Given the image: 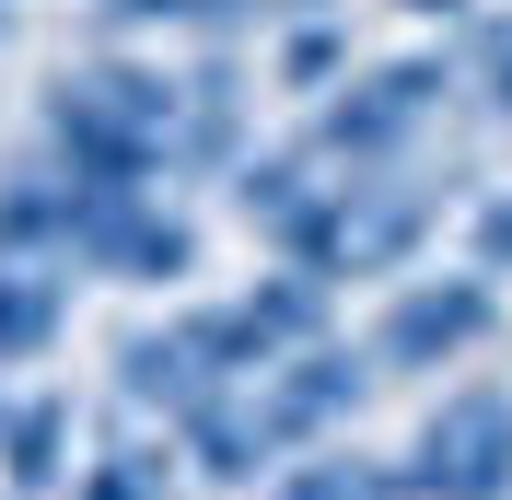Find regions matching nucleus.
<instances>
[{"instance_id":"obj_8","label":"nucleus","mask_w":512,"mask_h":500,"mask_svg":"<svg viewBox=\"0 0 512 500\" xmlns=\"http://www.w3.org/2000/svg\"><path fill=\"white\" fill-rule=\"evenodd\" d=\"M0 477H12L24 500L70 489V396H24L12 419H0Z\"/></svg>"},{"instance_id":"obj_16","label":"nucleus","mask_w":512,"mask_h":500,"mask_svg":"<svg viewBox=\"0 0 512 500\" xmlns=\"http://www.w3.org/2000/svg\"><path fill=\"white\" fill-rule=\"evenodd\" d=\"M408 12H443V24H454V12H466V0H408Z\"/></svg>"},{"instance_id":"obj_2","label":"nucleus","mask_w":512,"mask_h":500,"mask_svg":"<svg viewBox=\"0 0 512 500\" xmlns=\"http://www.w3.org/2000/svg\"><path fill=\"white\" fill-rule=\"evenodd\" d=\"M443 94H454L443 59H384V70H361V82L326 94V117H315L303 152H315V163H384V152H408V128L431 117Z\"/></svg>"},{"instance_id":"obj_6","label":"nucleus","mask_w":512,"mask_h":500,"mask_svg":"<svg viewBox=\"0 0 512 500\" xmlns=\"http://www.w3.org/2000/svg\"><path fill=\"white\" fill-rule=\"evenodd\" d=\"M233 140H245V70L210 59V70H187V105H175V175H222V163H245Z\"/></svg>"},{"instance_id":"obj_4","label":"nucleus","mask_w":512,"mask_h":500,"mask_svg":"<svg viewBox=\"0 0 512 500\" xmlns=\"http://www.w3.org/2000/svg\"><path fill=\"white\" fill-rule=\"evenodd\" d=\"M489 326H501V291H489V280H408L396 303H384V326H373V361L443 373V361H466Z\"/></svg>"},{"instance_id":"obj_9","label":"nucleus","mask_w":512,"mask_h":500,"mask_svg":"<svg viewBox=\"0 0 512 500\" xmlns=\"http://www.w3.org/2000/svg\"><path fill=\"white\" fill-rule=\"evenodd\" d=\"M59 326H70V291L47 268H24V256H0V361H35Z\"/></svg>"},{"instance_id":"obj_1","label":"nucleus","mask_w":512,"mask_h":500,"mask_svg":"<svg viewBox=\"0 0 512 500\" xmlns=\"http://www.w3.org/2000/svg\"><path fill=\"white\" fill-rule=\"evenodd\" d=\"M396 489L408 500H512V396L501 384H454V396L419 419Z\"/></svg>"},{"instance_id":"obj_3","label":"nucleus","mask_w":512,"mask_h":500,"mask_svg":"<svg viewBox=\"0 0 512 500\" xmlns=\"http://www.w3.org/2000/svg\"><path fill=\"white\" fill-rule=\"evenodd\" d=\"M361 396H373V349H326V338H315V349H291L280 373L256 384L245 419H256V442H268V454H303V442L338 431Z\"/></svg>"},{"instance_id":"obj_12","label":"nucleus","mask_w":512,"mask_h":500,"mask_svg":"<svg viewBox=\"0 0 512 500\" xmlns=\"http://www.w3.org/2000/svg\"><path fill=\"white\" fill-rule=\"evenodd\" d=\"M268 500H408V489H396V466H373V454H315V466L268 477Z\"/></svg>"},{"instance_id":"obj_7","label":"nucleus","mask_w":512,"mask_h":500,"mask_svg":"<svg viewBox=\"0 0 512 500\" xmlns=\"http://www.w3.org/2000/svg\"><path fill=\"white\" fill-rule=\"evenodd\" d=\"M94 268H105V280H152V291H163V280H198V233H187L175 210H152V198H140V210L94 245Z\"/></svg>"},{"instance_id":"obj_11","label":"nucleus","mask_w":512,"mask_h":500,"mask_svg":"<svg viewBox=\"0 0 512 500\" xmlns=\"http://www.w3.org/2000/svg\"><path fill=\"white\" fill-rule=\"evenodd\" d=\"M303 198H315V152H245L233 163V210H245L256 233H280Z\"/></svg>"},{"instance_id":"obj_10","label":"nucleus","mask_w":512,"mask_h":500,"mask_svg":"<svg viewBox=\"0 0 512 500\" xmlns=\"http://www.w3.org/2000/svg\"><path fill=\"white\" fill-rule=\"evenodd\" d=\"M175 466H187L175 442H105L94 466L70 477V500H175Z\"/></svg>"},{"instance_id":"obj_15","label":"nucleus","mask_w":512,"mask_h":500,"mask_svg":"<svg viewBox=\"0 0 512 500\" xmlns=\"http://www.w3.org/2000/svg\"><path fill=\"white\" fill-rule=\"evenodd\" d=\"M478 256H489V268H512V198H501V210L478 221Z\"/></svg>"},{"instance_id":"obj_5","label":"nucleus","mask_w":512,"mask_h":500,"mask_svg":"<svg viewBox=\"0 0 512 500\" xmlns=\"http://www.w3.org/2000/svg\"><path fill=\"white\" fill-rule=\"evenodd\" d=\"M117 384H128V407H163L175 431H187L198 407H222V396H233V384L187 349V326H163V338H128V349H117Z\"/></svg>"},{"instance_id":"obj_14","label":"nucleus","mask_w":512,"mask_h":500,"mask_svg":"<svg viewBox=\"0 0 512 500\" xmlns=\"http://www.w3.org/2000/svg\"><path fill=\"white\" fill-rule=\"evenodd\" d=\"M466 59H478V94H489V117H512V12L466 35Z\"/></svg>"},{"instance_id":"obj_13","label":"nucleus","mask_w":512,"mask_h":500,"mask_svg":"<svg viewBox=\"0 0 512 500\" xmlns=\"http://www.w3.org/2000/svg\"><path fill=\"white\" fill-rule=\"evenodd\" d=\"M338 59H350V35L326 24V12H291V35H280V70H291V94L338 82Z\"/></svg>"}]
</instances>
